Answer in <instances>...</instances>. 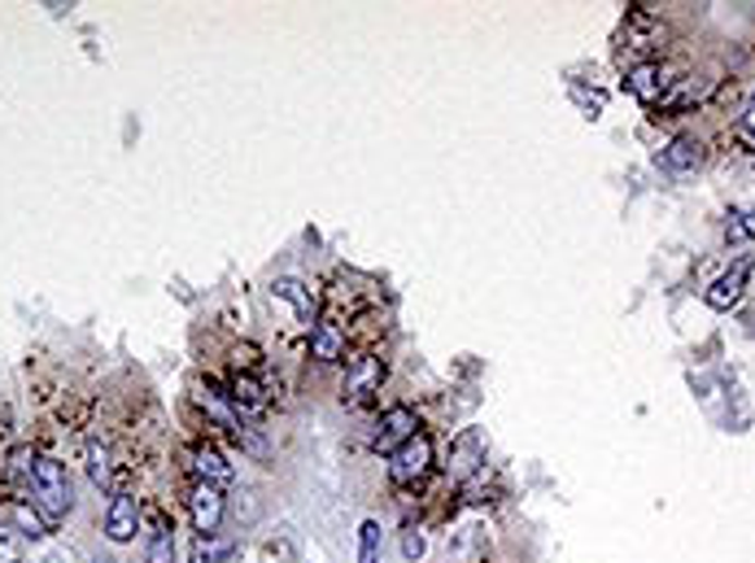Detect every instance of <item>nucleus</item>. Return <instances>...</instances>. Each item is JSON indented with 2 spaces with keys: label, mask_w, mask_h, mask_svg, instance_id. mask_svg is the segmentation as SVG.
Returning a JSON list of instances; mask_svg holds the SVG:
<instances>
[{
  "label": "nucleus",
  "mask_w": 755,
  "mask_h": 563,
  "mask_svg": "<svg viewBox=\"0 0 755 563\" xmlns=\"http://www.w3.org/2000/svg\"><path fill=\"white\" fill-rule=\"evenodd\" d=\"M664 36H668V32H664V23H659L651 10L629 5L624 32H620V45H616V66L629 75V71H638V66H646V62H659Z\"/></svg>",
  "instance_id": "obj_1"
},
{
  "label": "nucleus",
  "mask_w": 755,
  "mask_h": 563,
  "mask_svg": "<svg viewBox=\"0 0 755 563\" xmlns=\"http://www.w3.org/2000/svg\"><path fill=\"white\" fill-rule=\"evenodd\" d=\"M32 493H36V511H40L49 524L62 520V515L75 506V485H71L66 463L40 459V463H36V476H32Z\"/></svg>",
  "instance_id": "obj_2"
},
{
  "label": "nucleus",
  "mask_w": 755,
  "mask_h": 563,
  "mask_svg": "<svg viewBox=\"0 0 755 563\" xmlns=\"http://www.w3.org/2000/svg\"><path fill=\"white\" fill-rule=\"evenodd\" d=\"M429 472H433V437L429 433H416L411 441H403L389 454V480L403 485V489H416Z\"/></svg>",
  "instance_id": "obj_3"
},
{
  "label": "nucleus",
  "mask_w": 755,
  "mask_h": 563,
  "mask_svg": "<svg viewBox=\"0 0 755 563\" xmlns=\"http://www.w3.org/2000/svg\"><path fill=\"white\" fill-rule=\"evenodd\" d=\"M681 75H685V71H681L677 62H664V58H659V62H646V66L629 71V75H624V88H629V92H633L642 105H651V110H655V105H659V101L672 92V84H677Z\"/></svg>",
  "instance_id": "obj_4"
},
{
  "label": "nucleus",
  "mask_w": 755,
  "mask_h": 563,
  "mask_svg": "<svg viewBox=\"0 0 755 563\" xmlns=\"http://www.w3.org/2000/svg\"><path fill=\"white\" fill-rule=\"evenodd\" d=\"M707 162V145L694 136V132H681V136H672L659 153H655V166L664 171V175H672V179H685V175H694L698 166Z\"/></svg>",
  "instance_id": "obj_5"
},
{
  "label": "nucleus",
  "mask_w": 755,
  "mask_h": 563,
  "mask_svg": "<svg viewBox=\"0 0 755 563\" xmlns=\"http://www.w3.org/2000/svg\"><path fill=\"white\" fill-rule=\"evenodd\" d=\"M385 385V359L381 354H358L349 367H345V385H341V398L349 406H362L371 393H381Z\"/></svg>",
  "instance_id": "obj_6"
},
{
  "label": "nucleus",
  "mask_w": 755,
  "mask_h": 563,
  "mask_svg": "<svg viewBox=\"0 0 755 563\" xmlns=\"http://www.w3.org/2000/svg\"><path fill=\"white\" fill-rule=\"evenodd\" d=\"M751 271H755V258H738V262H729V266L711 279V285L703 289V302H707L711 311H733V306L742 302V293H746Z\"/></svg>",
  "instance_id": "obj_7"
},
{
  "label": "nucleus",
  "mask_w": 755,
  "mask_h": 563,
  "mask_svg": "<svg viewBox=\"0 0 755 563\" xmlns=\"http://www.w3.org/2000/svg\"><path fill=\"white\" fill-rule=\"evenodd\" d=\"M188 515H193V528L201 537H214L219 524H223V493H219V485L197 480L193 493H188Z\"/></svg>",
  "instance_id": "obj_8"
},
{
  "label": "nucleus",
  "mask_w": 755,
  "mask_h": 563,
  "mask_svg": "<svg viewBox=\"0 0 755 563\" xmlns=\"http://www.w3.org/2000/svg\"><path fill=\"white\" fill-rule=\"evenodd\" d=\"M416 428H420V420H416V411H411V406H389V411L381 415V424H375L371 446L394 454L403 441H411V437H416Z\"/></svg>",
  "instance_id": "obj_9"
},
{
  "label": "nucleus",
  "mask_w": 755,
  "mask_h": 563,
  "mask_svg": "<svg viewBox=\"0 0 755 563\" xmlns=\"http://www.w3.org/2000/svg\"><path fill=\"white\" fill-rule=\"evenodd\" d=\"M481 463H485V437H481L476 428H463V433L450 441V463H446L450 480H468Z\"/></svg>",
  "instance_id": "obj_10"
},
{
  "label": "nucleus",
  "mask_w": 755,
  "mask_h": 563,
  "mask_svg": "<svg viewBox=\"0 0 755 563\" xmlns=\"http://www.w3.org/2000/svg\"><path fill=\"white\" fill-rule=\"evenodd\" d=\"M136 524H140V502H136V493L119 489V493L110 498V511H106V537L123 546V541L136 537Z\"/></svg>",
  "instance_id": "obj_11"
},
{
  "label": "nucleus",
  "mask_w": 755,
  "mask_h": 563,
  "mask_svg": "<svg viewBox=\"0 0 755 563\" xmlns=\"http://www.w3.org/2000/svg\"><path fill=\"white\" fill-rule=\"evenodd\" d=\"M271 298L288 302V306H293V315H297L306 328H314V324H319V302H314V293L301 285L297 275H280V279H271Z\"/></svg>",
  "instance_id": "obj_12"
},
{
  "label": "nucleus",
  "mask_w": 755,
  "mask_h": 563,
  "mask_svg": "<svg viewBox=\"0 0 755 563\" xmlns=\"http://www.w3.org/2000/svg\"><path fill=\"white\" fill-rule=\"evenodd\" d=\"M227 402L236 406V415H262L267 411V385L253 376V372H236L232 385H227Z\"/></svg>",
  "instance_id": "obj_13"
},
{
  "label": "nucleus",
  "mask_w": 755,
  "mask_h": 563,
  "mask_svg": "<svg viewBox=\"0 0 755 563\" xmlns=\"http://www.w3.org/2000/svg\"><path fill=\"white\" fill-rule=\"evenodd\" d=\"M707 84H711V79H698V75H681V79L672 84V92H668V97H664V101L655 105V114H659V118H668V114H685L690 105H698V101L707 97Z\"/></svg>",
  "instance_id": "obj_14"
},
{
  "label": "nucleus",
  "mask_w": 755,
  "mask_h": 563,
  "mask_svg": "<svg viewBox=\"0 0 755 563\" xmlns=\"http://www.w3.org/2000/svg\"><path fill=\"white\" fill-rule=\"evenodd\" d=\"M341 354H345V333H341V324L319 320V324L310 328V359H314V363H336Z\"/></svg>",
  "instance_id": "obj_15"
},
{
  "label": "nucleus",
  "mask_w": 755,
  "mask_h": 563,
  "mask_svg": "<svg viewBox=\"0 0 755 563\" xmlns=\"http://www.w3.org/2000/svg\"><path fill=\"white\" fill-rule=\"evenodd\" d=\"M145 563H175V524L153 511V524H149V546H145Z\"/></svg>",
  "instance_id": "obj_16"
},
{
  "label": "nucleus",
  "mask_w": 755,
  "mask_h": 563,
  "mask_svg": "<svg viewBox=\"0 0 755 563\" xmlns=\"http://www.w3.org/2000/svg\"><path fill=\"white\" fill-rule=\"evenodd\" d=\"M193 467H197V476L201 480H210V485H232V463L219 454V446H210V441H201L197 450H193Z\"/></svg>",
  "instance_id": "obj_17"
},
{
  "label": "nucleus",
  "mask_w": 755,
  "mask_h": 563,
  "mask_svg": "<svg viewBox=\"0 0 755 563\" xmlns=\"http://www.w3.org/2000/svg\"><path fill=\"white\" fill-rule=\"evenodd\" d=\"M88 476H92V485H101V489H114V493H119V480H114V454H110V446H101V441H92V446H88Z\"/></svg>",
  "instance_id": "obj_18"
},
{
  "label": "nucleus",
  "mask_w": 755,
  "mask_h": 563,
  "mask_svg": "<svg viewBox=\"0 0 755 563\" xmlns=\"http://www.w3.org/2000/svg\"><path fill=\"white\" fill-rule=\"evenodd\" d=\"M358 563H381V520L358 524Z\"/></svg>",
  "instance_id": "obj_19"
},
{
  "label": "nucleus",
  "mask_w": 755,
  "mask_h": 563,
  "mask_svg": "<svg viewBox=\"0 0 755 563\" xmlns=\"http://www.w3.org/2000/svg\"><path fill=\"white\" fill-rule=\"evenodd\" d=\"M36 463H40V454H36L32 446H18V450L10 454V480H14V485H32Z\"/></svg>",
  "instance_id": "obj_20"
},
{
  "label": "nucleus",
  "mask_w": 755,
  "mask_h": 563,
  "mask_svg": "<svg viewBox=\"0 0 755 563\" xmlns=\"http://www.w3.org/2000/svg\"><path fill=\"white\" fill-rule=\"evenodd\" d=\"M262 559H267V563H297V541H293V533L280 528V533L262 546Z\"/></svg>",
  "instance_id": "obj_21"
},
{
  "label": "nucleus",
  "mask_w": 755,
  "mask_h": 563,
  "mask_svg": "<svg viewBox=\"0 0 755 563\" xmlns=\"http://www.w3.org/2000/svg\"><path fill=\"white\" fill-rule=\"evenodd\" d=\"M751 236H755V205H751V210H733L729 223H725V240H729V245H742V240H751Z\"/></svg>",
  "instance_id": "obj_22"
},
{
  "label": "nucleus",
  "mask_w": 755,
  "mask_h": 563,
  "mask_svg": "<svg viewBox=\"0 0 755 563\" xmlns=\"http://www.w3.org/2000/svg\"><path fill=\"white\" fill-rule=\"evenodd\" d=\"M14 515H18V533H32V537H45V533H49V520H45L36 506L14 502Z\"/></svg>",
  "instance_id": "obj_23"
},
{
  "label": "nucleus",
  "mask_w": 755,
  "mask_h": 563,
  "mask_svg": "<svg viewBox=\"0 0 755 563\" xmlns=\"http://www.w3.org/2000/svg\"><path fill=\"white\" fill-rule=\"evenodd\" d=\"M0 563H23V533L0 524Z\"/></svg>",
  "instance_id": "obj_24"
},
{
  "label": "nucleus",
  "mask_w": 755,
  "mask_h": 563,
  "mask_svg": "<svg viewBox=\"0 0 755 563\" xmlns=\"http://www.w3.org/2000/svg\"><path fill=\"white\" fill-rule=\"evenodd\" d=\"M232 541H214V537H201V546H197V559L193 563H223V559H232Z\"/></svg>",
  "instance_id": "obj_25"
},
{
  "label": "nucleus",
  "mask_w": 755,
  "mask_h": 563,
  "mask_svg": "<svg viewBox=\"0 0 755 563\" xmlns=\"http://www.w3.org/2000/svg\"><path fill=\"white\" fill-rule=\"evenodd\" d=\"M232 359H236V372H253V367L262 363V354H258L253 346H236V354H232Z\"/></svg>",
  "instance_id": "obj_26"
},
{
  "label": "nucleus",
  "mask_w": 755,
  "mask_h": 563,
  "mask_svg": "<svg viewBox=\"0 0 755 563\" xmlns=\"http://www.w3.org/2000/svg\"><path fill=\"white\" fill-rule=\"evenodd\" d=\"M424 550H429V541H424L420 533H407V537H403V554H407V559H424Z\"/></svg>",
  "instance_id": "obj_27"
},
{
  "label": "nucleus",
  "mask_w": 755,
  "mask_h": 563,
  "mask_svg": "<svg viewBox=\"0 0 755 563\" xmlns=\"http://www.w3.org/2000/svg\"><path fill=\"white\" fill-rule=\"evenodd\" d=\"M742 127H746V132L755 136V92L746 97V110H742Z\"/></svg>",
  "instance_id": "obj_28"
},
{
  "label": "nucleus",
  "mask_w": 755,
  "mask_h": 563,
  "mask_svg": "<svg viewBox=\"0 0 755 563\" xmlns=\"http://www.w3.org/2000/svg\"><path fill=\"white\" fill-rule=\"evenodd\" d=\"M92 563H114V559H101V554H97V559H92Z\"/></svg>",
  "instance_id": "obj_29"
},
{
  "label": "nucleus",
  "mask_w": 755,
  "mask_h": 563,
  "mask_svg": "<svg viewBox=\"0 0 755 563\" xmlns=\"http://www.w3.org/2000/svg\"><path fill=\"white\" fill-rule=\"evenodd\" d=\"M45 563H53V559H45Z\"/></svg>",
  "instance_id": "obj_30"
}]
</instances>
